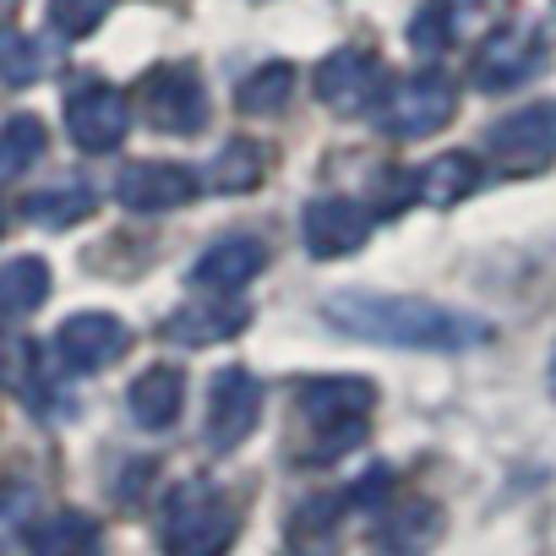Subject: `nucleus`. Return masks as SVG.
Masks as SVG:
<instances>
[{"label": "nucleus", "mask_w": 556, "mask_h": 556, "mask_svg": "<svg viewBox=\"0 0 556 556\" xmlns=\"http://www.w3.org/2000/svg\"><path fill=\"white\" fill-rule=\"evenodd\" d=\"M245 323H251V312H245L240 301H229V295H202V301L180 306V312L164 323V339H175V344H186V350H202V344H218V339L245 333Z\"/></svg>", "instance_id": "obj_15"}, {"label": "nucleus", "mask_w": 556, "mask_h": 556, "mask_svg": "<svg viewBox=\"0 0 556 556\" xmlns=\"http://www.w3.org/2000/svg\"><path fill=\"white\" fill-rule=\"evenodd\" d=\"M256 415H262V382L245 366L218 371L213 388H207V447L235 453L256 431Z\"/></svg>", "instance_id": "obj_10"}, {"label": "nucleus", "mask_w": 556, "mask_h": 556, "mask_svg": "<svg viewBox=\"0 0 556 556\" xmlns=\"http://www.w3.org/2000/svg\"><path fill=\"white\" fill-rule=\"evenodd\" d=\"M312 88H317V99H323L328 110H339V115H371L377 99H382V88H388V72H382V61L366 55V50H333V55L312 72Z\"/></svg>", "instance_id": "obj_9"}, {"label": "nucleus", "mask_w": 556, "mask_h": 556, "mask_svg": "<svg viewBox=\"0 0 556 556\" xmlns=\"http://www.w3.org/2000/svg\"><path fill=\"white\" fill-rule=\"evenodd\" d=\"M235 534H240V513L224 485L180 480L164 496V518H159L164 556H224L235 545Z\"/></svg>", "instance_id": "obj_2"}, {"label": "nucleus", "mask_w": 556, "mask_h": 556, "mask_svg": "<svg viewBox=\"0 0 556 556\" xmlns=\"http://www.w3.org/2000/svg\"><path fill=\"white\" fill-rule=\"evenodd\" d=\"M66 131L83 153H115L131 131V99L110 83H77L66 93Z\"/></svg>", "instance_id": "obj_7"}, {"label": "nucleus", "mask_w": 556, "mask_h": 556, "mask_svg": "<svg viewBox=\"0 0 556 556\" xmlns=\"http://www.w3.org/2000/svg\"><path fill=\"white\" fill-rule=\"evenodd\" d=\"M545 61V34L534 23H502L480 39L475 61H469V77L480 93H507L518 83H529Z\"/></svg>", "instance_id": "obj_5"}, {"label": "nucleus", "mask_w": 556, "mask_h": 556, "mask_svg": "<svg viewBox=\"0 0 556 556\" xmlns=\"http://www.w3.org/2000/svg\"><path fill=\"white\" fill-rule=\"evenodd\" d=\"M415 191L426 207H453L480 191V159L475 153H437L431 164L415 169Z\"/></svg>", "instance_id": "obj_19"}, {"label": "nucleus", "mask_w": 556, "mask_h": 556, "mask_svg": "<svg viewBox=\"0 0 556 556\" xmlns=\"http://www.w3.org/2000/svg\"><path fill=\"white\" fill-rule=\"evenodd\" d=\"M415 197H420V191H415V175H409V169H393V175L377 180V213H388V218L404 213Z\"/></svg>", "instance_id": "obj_29"}, {"label": "nucleus", "mask_w": 556, "mask_h": 556, "mask_svg": "<svg viewBox=\"0 0 556 556\" xmlns=\"http://www.w3.org/2000/svg\"><path fill=\"white\" fill-rule=\"evenodd\" d=\"M295 66L290 61H267V66H256V72H245L240 77V88H235V104L245 110V115H278L290 99H295Z\"/></svg>", "instance_id": "obj_21"}, {"label": "nucleus", "mask_w": 556, "mask_h": 556, "mask_svg": "<svg viewBox=\"0 0 556 556\" xmlns=\"http://www.w3.org/2000/svg\"><path fill=\"white\" fill-rule=\"evenodd\" d=\"M551 393H556V350H551Z\"/></svg>", "instance_id": "obj_31"}, {"label": "nucleus", "mask_w": 556, "mask_h": 556, "mask_svg": "<svg viewBox=\"0 0 556 556\" xmlns=\"http://www.w3.org/2000/svg\"><path fill=\"white\" fill-rule=\"evenodd\" d=\"M50 137H45V121L39 115H12L7 126H0V186L28 175L39 159H45Z\"/></svg>", "instance_id": "obj_22"}, {"label": "nucleus", "mask_w": 556, "mask_h": 556, "mask_svg": "<svg viewBox=\"0 0 556 556\" xmlns=\"http://www.w3.org/2000/svg\"><path fill=\"white\" fill-rule=\"evenodd\" d=\"M88 213H93V186H83V180L28 197V218H34L39 229H72V224H83Z\"/></svg>", "instance_id": "obj_24"}, {"label": "nucleus", "mask_w": 556, "mask_h": 556, "mask_svg": "<svg viewBox=\"0 0 556 556\" xmlns=\"http://www.w3.org/2000/svg\"><path fill=\"white\" fill-rule=\"evenodd\" d=\"M126 344H131V333H126V323L110 317V312H77V317H66L61 333H55V355H61V366L77 371V377L115 366V361L126 355Z\"/></svg>", "instance_id": "obj_11"}, {"label": "nucleus", "mask_w": 556, "mask_h": 556, "mask_svg": "<svg viewBox=\"0 0 556 556\" xmlns=\"http://www.w3.org/2000/svg\"><path fill=\"white\" fill-rule=\"evenodd\" d=\"M366 235H371V213L361 202H350V197H317L301 213V240H306V251L317 262H333V256L361 251Z\"/></svg>", "instance_id": "obj_12"}, {"label": "nucleus", "mask_w": 556, "mask_h": 556, "mask_svg": "<svg viewBox=\"0 0 556 556\" xmlns=\"http://www.w3.org/2000/svg\"><path fill=\"white\" fill-rule=\"evenodd\" d=\"M485 153L513 175L545 169L556 159V99H540V104H523V110L502 115L485 131Z\"/></svg>", "instance_id": "obj_6"}, {"label": "nucleus", "mask_w": 556, "mask_h": 556, "mask_svg": "<svg viewBox=\"0 0 556 556\" xmlns=\"http://www.w3.org/2000/svg\"><path fill=\"white\" fill-rule=\"evenodd\" d=\"M110 12H115V0H50V28L61 39H88L104 28Z\"/></svg>", "instance_id": "obj_27"}, {"label": "nucleus", "mask_w": 556, "mask_h": 556, "mask_svg": "<svg viewBox=\"0 0 556 556\" xmlns=\"http://www.w3.org/2000/svg\"><path fill=\"white\" fill-rule=\"evenodd\" d=\"M262 169H267L262 142L235 137L229 148H218V159H213V169H207V186L224 191V197H235V191H256V186H262Z\"/></svg>", "instance_id": "obj_23"}, {"label": "nucleus", "mask_w": 556, "mask_h": 556, "mask_svg": "<svg viewBox=\"0 0 556 556\" xmlns=\"http://www.w3.org/2000/svg\"><path fill=\"white\" fill-rule=\"evenodd\" d=\"M180 404H186V377L175 366H148L126 388V409L142 431H169L180 420Z\"/></svg>", "instance_id": "obj_17"}, {"label": "nucleus", "mask_w": 556, "mask_h": 556, "mask_svg": "<svg viewBox=\"0 0 556 556\" xmlns=\"http://www.w3.org/2000/svg\"><path fill=\"white\" fill-rule=\"evenodd\" d=\"M323 323L344 339L366 344H393V350H475L491 339V323L431 306L415 295H371V290H344L323 306Z\"/></svg>", "instance_id": "obj_1"}, {"label": "nucleus", "mask_w": 556, "mask_h": 556, "mask_svg": "<svg viewBox=\"0 0 556 556\" xmlns=\"http://www.w3.org/2000/svg\"><path fill=\"white\" fill-rule=\"evenodd\" d=\"M458 34V7L453 0H426V7L409 17V50L415 55H442Z\"/></svg>", "instance_id": "obj_26"}, {"label": "nucleus", "mask_w": 556, "mask_h": 556, "mask_svg": "<svg viewBox=\"0 0 556 556\" xmlns=\"http://www.w3.org/2000/svg\"><path fill=\"white\" fill-rule=\"evenodd\" d=\"M104 534L88 513L77 507H61V513H45L34 529H28V556H99Z\"/></svg>", "instance_id": "obj_18"}, {"label": "nucleus", "mask_w": 556, "mask_h": 556, "mask_svg": "<svg viewBox=\"0 0 556 556\" xmlns=\"http://www.w3.org/2000/svg\"><path fill=\"white\" fill-rule=\"evenodd\" d=\"M262 262H267V245L256 235H224V240H213L197 256L191 285L197 290H213V295H229V290H245L251 285V278L262 273Z\"/></svg>", "instance_id": "obj_14"}, {"label": "nucleus", "mask_w": 556, "mask_h": 556, "mask_svg": "<svg viewBox=\"0 0 556 556\" xmlns=\"http://www.w3.org/2000/svg\"><path fill=\"white\" fill-rule=\"evenodd\" d=\"M377 404V388L366 377H312L301 388V415L306 431L317 437V453L333 458L366 437V415Z\"/></svg>", "instance_id": "obj_3"}, {"label": "nucleus", "mask_w": 556, "mask_h": 556, "mask_svg": "<svg viewBox=\"0 0 556 556\" xmlns=\"http://www.w3.org/2000/svg\"><path fill=\"white\" fill-rule=\"evenodd\" d=\"M333 502H312V507H301V518L290 523V534H295V545L306 540V551H317L328 534H333V513H328Z\"/></svg>", "instance_id": "obj_30"}, {"label": "nucleus", "mask_w": 556, "mask_h": 556, "mask_svg": "<svg viewBox=\"0 0 556 556\" xmlns=\"http://www.w3.org/2000/svg\"><path fill=\"white\" fill-rule=\"evenodd\" d=\"M142 121L164 137H191L207 121V93L191 66H159L142 83Z\"/></svg>", "instance_id": "obj_8"}, {"label": "nucleus", "mask_w": 556, "mask_h": 556, "mask_svg": "<svg viewBox=\"0 0 556 556\" xmlns=\"http://www.w3.org/2000/svg\"><path fill=\"white\" fill-rule=\"evenodd\" d=\"M34 513V491L28 485H0V545H7Z\"/></svg>", "instance_id": "obj_28"}, {"label": "nucleus", "mask_w": 556, "mask_h": 556, "mask_svg": "<svg viewBox=\"0 0 556 556\" xmlns=\"http://www.w3.org/2000/svg\"><path fill=\"white\" fill-rule=\"evenodd\" d=\"M442 534V507L437 502H404V507H382V523L371 529L377 556H426Z\"/></svg>", "instance_id": "obj_16"}, {"label": "nucleus", "mask_w": 556, "mask_h": 556, "mask_svg": "<svg viewBox=\"0 0 556 556\" xmlns=\"http://www.w3.org/2000/svg\"><path fill=\"white\" fill-rule=\"evenodd\" d=\"M50 295V267L39 256H12L0 267V317H34Z\"/></svg>", "instance_id": "obj_20"}, {"label": "nucleus", "mask_w": 556, "mask_h": 556, "mask_svg": "<svg viewBox=\"0 0 556 556\" xmlns=\"http://www.w3.org/2000/svg\"><path fill=\"white\" fill-rule=\"evenodd\" d=\"M191 197H197V175L169 159H142V164L121 169V180H115V202L126 213H169V207H186Z\"/></svg>", "instance_id": "obj_13"}, {"label": "nucleus", "mask_w": 556, "mask_h": 556, "mask_svg": "<svg viewBox=\"0 0 556 556\" xmlns=\"http://www.w3.org/2000/svg\"><path fill=\"white\" fill-rule=\"evenodd\" d=\"M458 110V88L447 72H415V77H399L382 88L371 121L382 137H399V142H420L431 131H442Z\"/></svg>", "instance_id": "obj_4"}, {"label": "nucleus", "mask_w": 556, "mask_h": 556, "mask_svg": "<svg viewBox=\"0 0 556 556\" xmlns=\"http://www.w3.org/2000/svg\"><path fill=\"white\" fill-rule=\"evenodd\" d=\"M45 66H50V55H45L39 39H28L17 28H0V83L7 88H34L45 77Z\"/></svg>", "instance_id": "obj_25"}]
</instances>
